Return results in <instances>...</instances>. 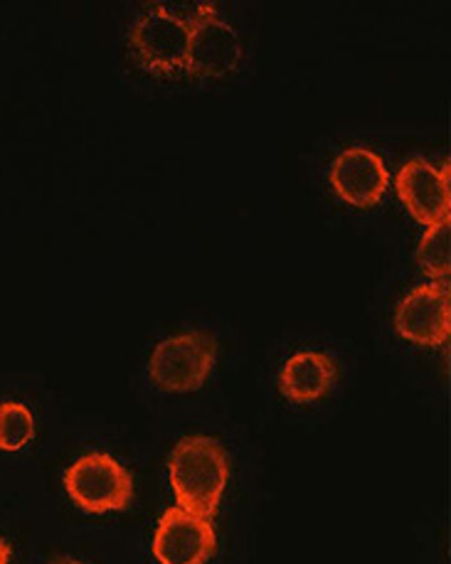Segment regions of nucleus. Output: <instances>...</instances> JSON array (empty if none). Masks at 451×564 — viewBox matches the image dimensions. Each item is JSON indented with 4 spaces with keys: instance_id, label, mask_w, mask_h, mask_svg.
<instances>
[{
    "instance_id": "7",
    "label": "nucleus",
    "mask_w": 451,
    "mask_h": 564,
    "mask_svg": "<svg viewBox=\"0 0 451 564\" xmlns=\"http://www.w3.org/2000/svg\"><path fill=\"white\" fill-rule=\"evenodd\" d=\"M451 306L447 281H429L415 286L395 308V328L407 340L422 346H442L449 338Z\"/></svg>"
},
{
    "instance_id": "14",
    "label": "nucleus",
    "mask_w": 451,
    "mask_h": 564,
    "mask_svg": "<svg viewBox=\"0 0 451 564\" xmlns=\"http://www.w3.org/2000/svg\"><path fill=\"white\" fill-rule=\"evenodd\" d=\"M47 564H84V562H79L75 557H55V560H50Z\"/></svg>"
},
{
    "instance_id": "2",
    "label": "nucleus",
    "mask_w": 451,
    "mask_h": 564,
    "mask_svg": "<svg viewBox=\"0 0 451 564\" xmlns=\"http://www.w3.org/2000/svg\"><path fill=\"white\" fill-rule=\"evenodd\" d=\"M191 23L163 3H149L136 15L129 30V47L139 65L155 75H173L183 69Z\"/></svg>"
},
{
    "instance_id": "6",
    "label": "nucleus",
    "mask_w": 451,
    "mask_h": 564,
    "mask_svg": "<svg viewBox=\"0 0 451 564\" xmlns=\"http://www.w3.org/2000/svg\"><path fill=\"white\" fill-rule=\"evenodd\" d=\"M215 545L213 522L181 506L165 510L153 535V555L161 564H205Z\"/></svg>"
},
{
    "instance_id": "11",
    "label": "nucleus",
    "mask_w": 451,
    "mask_h": 564,
    "mask_svg": "<svg viewBox=\"0 0 451 564\" xmlns=\"http://www.w3.org/2000/svg\"><path fill=\"white\" fill-rule=\"evenodd\" d=\"M33 436V412L20 402H0V452H20Z\"/></svg>"
},
{
    "instance_id": "12",
    "label": "nucleus",
    "mask_w": 451,
    "mask_h": 564,
    "mask_svg": "<svg viewBox=\"0 0 451 564\" xmlns=\"http://www.w3.org/2000/svg\"><path fill=\"white\" fill-rule=\"evenodd\" d=\"M449 223L432 225L419 239L417 259L427 274L434 276V281H447L449 276Z\"/></svg>"
},
{
    "instance_id": "4",
    "label": "nucleus",
    "mask_w": 451,
    "mask_h": 564,
    "mask_svg": "<svg viewBox=\"0 0 451 564\" xmlns=\"http://www.w3.org/2000/svg\"><path fill=\"white\" fill-rule=\"evenodd\" d=\"M65 488L75 503L87 513H109L129 508L133 498V478L117 458L92 452L67 468Z\"/></svg>"
},
{
    "instance_id": "3",
    "label": "nucleus",
    "mask_w": 451,
    "mask_h": 564,
    "mask_svg": "<svg viewBox=\"0 0 451 564\" xmlns=\"http://www.w3.org/2000/svg\"><path fill=\"white\" fill-rule=\"evenodd\" d=\"M217 343L205 330H181L161 340L149 360V375L155 388L165 392H191L203 388L213 372Z\"/></svg>"
},
{
    "instance_id": "13",
    "label": "nucleus",
    "mask_w": 451,
    "mask_h": 564,
    "mask_svg": "<svg viewBox=\"0 0 451 564\" xmlns=\"http://www.w3.org/2000/svg\"><path fill=\"white\" fill-rule=\"evenodd\" d=\"M0 564H10V545L3 538H0Z\"/></svg>"
},
{
    "instance_id": "5",
    "label": "nucleus",
    "mask_w": 451,
    "mask_h": 564,
    "mask_svg": "<svg viewBox=\"0 0 451 564\" xmlns=\"http://www.w3.org/2000/svg\"><path fill=\"white\" fill-rule=\"evenodd\" d=\"M191 37H187V55L183 69L197 77H223L233 72L243 59V43L235 25L219 15L213 3H201L193 15Z\"/></svg>"
},
{
    "instance_id": "9",
    "label": "nucleus",
    "mask_w": 451,
    "mask_h": 564,
    "mask_svg": "<svg viewBox=\"0 0 451 564\" xmlns=\"http://www.w3.org/2000/svg\"><path fill=\"white\" fill-rule=\"evenodd\" d=\"M331 183L343 200L358 207L375 205L387 191L390 173L385 161L373 149L351 145L331 163Z\"/></svg>"
},
{
    "instance_id": "1",
    "label": "nucleus",
    "mask_w": 451,
    "mask_h": 564,
    "mask_svg": "<svg viewBox=\"0 0 451 564\" xmlns=\"http://www.w3.org/2000/svg\"><path fill=\"white\" fill-rule=\"evenodd\" d=\"M168 474L178 506L210 520L227 488L229 458L217 438L193 434L175 444L168 458Z\"/></svg>"
},
{
    "instance_id": "10",
    "label": "nucleus",
    "mask_w": 451,
    "mask_h": 564,
    "mask_svg": "<svg viewBox=\"0 0 451 564\" xmlns=\"http://www.w3.org/2000/svg\"><path fill=\"white\" fill-rule=\"evenodd\" d=\"M335 380V362L319 350H301L281 365L279 390L291 402H313L331 390Z\"/></svg>"
},
{
    "instance_id": "8",
    "label": "nucleus",
    "mask_w": 451,
    "mask_h": 564,
    "mask_svg": "<svg viewBox=\"0 0 451 564\" xmlns=\"http://www.w3.org/2000/svg\"><path fill=\"white\" fill-rule=\"evenodd\" d=\"M397 193L419 223L429 227L449 223V161L434 165L415 155L397 173Z\"/></svg>"
}]
</instances>
